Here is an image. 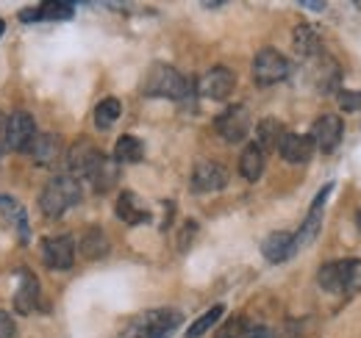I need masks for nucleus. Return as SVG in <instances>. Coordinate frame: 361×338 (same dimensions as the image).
I'll list each match as a JSON object with an SVG mask.
<instances>
[{
  "mask_svg": "<svg viewBox=\"0 0 361 338\" xmlns=\"http://www.w3.org/2000/svg\"><path fill=\"white\" fill-rule=\"evenodd\" d=\"M339 283L342 294H361V261L359 258H345L339 261Z\"/></svg>",
  "mask_w": 361,
  "mask_h": 338,
  "instance_id": "obj_25",
  "label": "nucleus"
},
{
  "mask_svg": "<svg viewBox=\"0 0 361 338\" xmlns=\"http://www.w3.org/2000/svg\"><path fill=\"white\" fill-rule=\"evenodd\" d=\"M289 75V58L278 53L275 47H262L253 58V81L259 86H275L286 81Z\"/></svg>",
  "mask_w": 361,
  "mask_h": 338,
  "instance_id": "obj_4",
  "label": "nucleus"
},
{
  "mask_svg": "<svg viewBox=\"0 0 361 338\" xmlns=\"http://www.w3.org/2000/svg\"><path fill=\"white\" fill-rule=\"evenodd\" d=\"M195 236H197V222H183V227L178 230V250L180 253H186V250L192 247Z\"/></svg>",
  "mask_w": 361,
  "mask_h": 338,
  "instance_id": "obj_31",
  "label": "nucleus"
},
{
  "mask_svg": "<svg viewBox=\"0 0 361 338\" xmlns=\"http://www.w3.org/2000/svg\"><path fill=\"white\" fill-rule=\"evenodd\" d=\"M262 253L270 263H283L289 258H295V233L289 230H275L262 242Z\"/></svg>",
  "mask_w": 361,
  "mask_h": 338,
  "instance_id": "obj_15",
  "label": "nucleus"
},
{
  "mask_svg": "<svg viewBox=\"0 0 361 338\" xmlns=\"http://www.w3.org/2000/svg\"><path fill=\"white\" fill-rule=\"evenodd\" d=\"M195 86H197V94L206 100H226L236 86V75L228 67H212Z\"/></svg>",
  "mask_w": 361,
  "mask_h": 338,
  "instance_id": "obj_12",
  "label": "nucleus"
},
{
  "mask_svg": "<svg viewBox=\"0 0 361 338\" xmlns=\"http://www.w3.org/2000/svg\"><path fill=\"white\" fill-rule=\"evenodd\" d=\"M336 100H339V108L342 111H359L361 108V89H339L336 92Z\"/></svg>",
  "mask_w": 361,
  "mask_h": 338,
  "instance_id": "obj_30",
  "label": "nucleus"
},
{
  "mask_svg": "<svg viewBox=\"0 0 361 338\" xmlns=\"http://www.w3.org/2000/svg\"><path fill=\"white\" fill-rule=\"evenodd\" d=\"M239 175L245 180H250V183H256L264 175V153L256 147V142L242 150V156H239Z\"/></svg>",
  "mask_w": 361,
  "mask_h": 338,
  "instance_id": "obj_23",
  "label": "nucleus"
},
{
  "mask_svg": "<svg viewBox=\"0 0 361 338\" xmlns=\"http://www.w3.org/2000/svg\"><path fill=\"white\" fill-rule=\"evenodd\" d=\"M17 336V327L11 322V316L6 311H0V338H14Z\"/></svg>",
  "mask_w": 361,
  "mask_h": 338,
  "instance_id": "obj_32",
  "label": "nucleus"
},
{
  "mask_svg": "<svg viewBox=\"0 0 361 338\" xmlns=\"http://www.w3.org/2000/svg\"><path fill=\"white\" fill-rule=\"evenodd\" d=\"M250 125H253V120H250V111L245 108V106H239V103H233V106H228L223 114H217V120H214V130L231 142V144H239V142H245L247 139V133H250Z\"/></svg>",
  "mask_w": 361,
  "mask_h": 338,
  "instance_id": "obj_5",
  "label": "nucleus"
},
{
  "mask_svg": "<svg viewBox=\"0 0 361 338\" xmlns=\"http://www.w3.org/2000/svg\"><path fill=\"white\" fill-rule=\"evenodd\" d=\"M300 6L309 11H325V3H319V0H300Z\"/></svg>",
  "mask_w": 361,
  "mask_h": 338,
  "instance_id": "obj_35",
  "label": "nucleus"
},
{
  "mask_svg": "<svg viewBox=\"0 0 361 338\" xmlns=\"http://www.w3.org/2000/svg\"><path fill=\"white\" fill-rule=\"evenodd\" d=\"M331 192H334V183H325V186L317 192V197H314V203H312V208H309L306 222H303L300 230L295 233V253H300L306 244H312V242L317 239V233H319V227H322V208H325Z\"/></svg>",
  "mask_w": 361,
  "mask_h": 338,
  "instance_id": "obj_8",
  "label": "nucleus"
},
{
  "mask_svg": "<svg viewBox=\"0 0 361 338\" xmlns=\"http://www.w3.org/2000/svg\"><path fill=\"white\" fill-rule=\"evenodd\" d=\"M100 161H103V153L94 147V142H90V139H78L67 153V164L73 169V177L78 175V177L90 180L92 172L100 167Z\"/></svg>",
  "mask_w": 361,
  "mask_h": 338,
  "instance_id": "obj_11",
  "label": "nucleus"
},
{
  "mask_svg": "<svg viewBox=\"0 0 361 338\" xmlns=\"http://www.w3.org/2000/svg\"><path fill=\"white\" fill-rule=\"evenodd\" d=\"M3 31H6V23H3V20H0V37H3Z\"/></svg>",
  "mask_w": 361,
  "mask_h": 338,
  "instance_id": "obj_37",
  "label": "nucleus"
},
{
  "mask_svg": "<svg viewBox=\"0 0 361 338\" xmlns=\"http://www.w3.org/2000/svg\"><path fill=\"white\" fill-rule=\"evenodd\" d=\"M37 308H39V280H37V275L23 272L20 289L14 294V311L23 316H31Z\"/></svg>",
  "mask_w": 361,
  "mask_h": 338,
  "instance_id": "obj_16",
  "label": "nucleus"
},
{
  "mask_svg": "<svg viewBox=\"0 0 361 338\" xmlns=\"http://www.w3.org/2000/svg\"><path fill=\"white\" fill-rule=\"evenodd\" d=\"M356 225H359V230H361V211L356 213Z\"/></svg>",
  "mask_w": 361,
  "mask_h": 338,
  "instance_id": "obj_36",
  "label": "nucleus"
},
{
  "mask_svg": "<svg viewBox=\"0 0 361 338\" xmlns=\"http://www.w3.org/2000/svg\"><path fill=\"white\" fill-rule=\"evenodd\" d=\"M292 44H295V53L303 56V58H317L319 50H322V39H319V31L309 23H300L295 31H292Z\"/></svg>",
  "mask_w": 361,
  "mask_h": 338,
  "instance_id": "obj_19",
  "label": "nucleus"
},
{
  "mask_svg": "<svg viewBox=\"0 0 361 338\" xmlns=\"http://www.w3.org/2000/svg\"><path fill=\"white\" fill-rule=\"evenodd\" d=\"M145 158V144L142 139H136L131 133L120 136L117 144H114V161L117 164H139Z\"/></svg>",
  "mask_w": 361,
  "mask_h": 338,
  "instance_id": "obj_24",
  "label": "nucleus"
},
{
  "mask_svg": "<svg viewBox=\"0 0 361 338\" xmlns=\"http://www.w3.org/2000/svg\"><path fill=\"white\" fill-rule=\"evenodd\" d=\"M183 325V316L176 308H156L134 316L120 338H170Z\"/></svg>",
  "mask_w": 361,
  "mask_h": 338,
  "instance_id": "obj_2",
  "label": "nucleus"
},
{
  "mask_svg": "<svg viewBox=\"0 0 361 338\" xmlns=\"http://www.w3.org/2000/svg\"><path fill=\"white\" fill-rule=\"evenodd\" d=\"M78 250L84 258H90V261H100V258H106L109 255V236L103 233V227H97V225H92L84 230V236H81V244H78Z\"/></svg>",
  "mask_w": 361,
  "mask_h": 338,
  "instance_id": "obj_21",
  "label": "nucleus"
},
{
  "mask_svg": "<svg viewBox=\"0 0 361 338\" xmlns=\"http://www.w3.org/2000/svg\"><path fill=\"white\" fill-rule=\"evenodd\" d=\"M39 11H42V20H70L75 14V6L73 3H42Z\"/></svg>",
  "mask_w": 361,
  "mask_h": 338,
  "instance_id": "obj_29",
  "label": "nucleus"
},
{
  "mask_svg": "<svg viewBox=\"0 0 361 338\" xmlns=\"http://www.w3.org/2000/svg\"><path fill=\"white\" fill-rule=\"evenodd\" d=\"M217 338H272L264 325H253L247 316H231L220 327Z\"/></svg>",
  "mask_w": 361,
  "mask_h": 338,
  "instance_id": "obj_18",
  "label": "nucleus"
},
{
  "mask_svg": "<svg viewBox=\"0 0 361 338\" xmlns=\"http://www.w3.org/2000/svg\"><path fill=\"white\" fill-rule=\"evenodd\" d=\"M223 313H226V308H223V305L209 308L197 322H192V325H189V330L183 333V338H203L212 327H214V325H217V322H220V319H223Z\"/></svg>",
  "mask_w": 361,
  "mask_h": 338,
  "instance_id": "obj_28",
  "label": "nucleus"
},
{
  "mask_svg": "<svg viewBox=\"0 0 361 338\" xmlns=\"http://www.w3.org/2000/svg\"><path fill=\"white\" fill-rule=\"evenodd\" d=\"M37 142V123L28 111H14L8 117V150L14 153H31Z\"/></svg>",
  "mask_w": 361,
  "mask_h": 338,
  "instance_id": "obj_9",
  "label": "nucleus"
},
{
  "mask_svg": "<svg viewBox=\"0 0 361 338\" xmlns=\"http://www.w3.org/2000/svg\"><path fill=\"white\" fill-rule=\"evenodd\" d=\"M34 164L42 169H53L64 156V139L59 133H37V142L31 147Z\"/></svg>",
  "mask_w": 361,
  "mask_h": 338,
  "instance_id": "obj_13",
  "label": "nucleus"
},
{
  "mask_svg": "<svg viewBox=\"0 0 361 338\" xmlns=\"http://www.w3.org/2000/svg\"><path fill=\"white\" fill-rule=\"evenodd\" d=\"M42 261H45L47 269H53V272L70 269L75 263V239L70 233L45 239V244H42Z\"/></svg>",
  "mask_w": 361,
  "mask_h": 338,
  "instance_id": "obj_7",
  "label": "nucleus"
},
{
  "mask_svg": "<svg viewBox=\"0 0 361 338\" xmlns=\"http://www.w3.org/2000/svg\"><path fill=\"white\" fill-rule=\"evenodd\" d=\"M286 136V127L281 120H275V117H267V120H262L259 125H256V147L262 150V153H270V150H278V144H281V139Z\"/></svg>",
  "mask_w": 361,
  "mask_h": 338,
  "instance_id": "obj_20",
  "label": "nucleus"
},
{
  "mask_svg": "<svg viewBox=\"0 0 361 338\" xmlns=\"http://www.w3.org/2000/svg\"><path fill=\"white\" fill-rule=\"evenodd\" d=\"M319 58V67L314 73L317 89L322 94H331V92H339V81H342V73H339V64L328 56H317Z\"/></svg>",
  "mask_w": 361,
  "mask_h": 338,
  "instance_id": "obj_22",
  "label": "nucleus"
},
{
  "mask_svg": "<svg viewBox=\"0 0 361 338\" xmlns=\"http://www.w3.org/2000/svg\"><path fill=\"white\" fill-rule=\"evenodd\" d=\"M39 20H42L39 6H34V8H23V11H20V23H39Z\"/></svg>",
  "mask_w": 361,
  "mask_h": 338,
  "instance_id": "obj_34",
  "label": "nucleus"
},
{
  "mask_svg": "<svg viewBox=\"0 0 361 338\" xmlns=\"http://www.w3.org/2000/svg\"><path fill=\"white\" fill-rule=\"evenodd\" d=\"M90 180L100 194H103V192H109V189H114V186H117V180H120V164H117L114 158H106V156H103L100 167L92 172Z\"/></svg>",
  "mask_w": 361,
  "mask_h": 338,
  "instance_id": "obj_26",
  "label": "nucleus"
},
{
  "mask_svg": "<svg viewBox=\"0 0 361 338\" xmlns=\"http://www.w3.org/2000/svg\"><path fill=\"white\" fill-rule=\"evenodd\" d=\"M309 136H312L317 150H322L325 156H331L339 147L342 136H345V125H342V120L336 114H322V117H317V123L312 125Z\"/></svg>",
  "mask_w": 361,
  "mask_h": 338,
  "instance_id": "obj_10",
  "label": "nucleus"
},
{
  "mask_svg": "<svg viewBox=\"0 0 361 338\" xmlns=\"http://www.w3.org/2000/svg\"><path fill=\"white\" fill-rule=\"evenodd\" d=\"M8 150V114L0 111V156Z\"/></svg>",
  "mask_w": 361,
  "mask_h": 338,
  "instance_id": "obj_33",
  "label": "nucleus"
},
{
  "mask_svg": "<svg viewBox=\"0 0 361 338\" xmlns=\"http://www.w3.org/2000/svg\"><path fill=\"white\" fill-rule=\"evenodd\" d=\"M120 114H123V103L117 97H103L94 106V125L100 127V130H109L120 120Z\"/></svg>",
  "mask_w": 361,
  "mask_h": 338,
  "instance_id": "obj_27",
  "label": "nucleus"
},
{
  "mask_svg": "<svg viewBox=\"0 0 361 338\" xmlns=\"http://www.w3.org/2000/svg\"><path fill=\"white\" fill-rule=\"evenodd\" d=\"M114 211H117V216H120L126 225H147V222H150V211L142 206V200L136 197L134 192H128V189L120 192Z\"/></svg>",
  "mask_w": 361,
  "mask_h": 338,
  "instance_id": "obj_17",
  "label": "nucleus"
},
{
  "mask_svg": "<svg viewBox=\"0 0 361 338\" xmlns=\"http://www.w3.org/2000/svg\"><path fill=\"white\" fill-rule=\"evenodd\" d=\"M81 203V183L73 175H56L50 177L39 194V208L47 219H59L64 211H70L73 206Z\"/></svg>",
  "mask_w": 361,
  "mask_h": 338,
  "instance_id": "obj_3",
  "label": "nucleus"
},
{
  "mask_svg": "<svg viewBox=\"0 0 361 338\" xmlns=\"http://www.w3.org/2000/svg\"><path fill=\"white\" fill-rule=\"evenodd\" d=\"M278 153L286 164H309L314 156V142L312 136H303V133H286L278 144Z\"/></svg>",
  "mask_w": 361,
  "mask_h": 338,
  "instance_id": "obj_14",
  "label": "nucleus"
},
{
  "mask_svg": "<svg viewBox=\"0 0 361 338\" xmlns=\"http://www.w3.org/2000/svg\"><path fill=\"white\" fill-rule=\"evenodd\" d=\"M195 92H197L195 81L183 78L170 64H153L142 78V94L147 97H164V100L183 103V100H192Z\"/></svg>",
  "mask_w": 361,
  "mask_h": 338,
  "instance_id": "obj_1",
  "label": "nucleus"
},
{
  "mask_svg": "<svg viewBox=\"0 0 361 338\" xmlns=\"http://www.w3.org/2000/svg\"><path fill=\"white\" fill-rule=\"evenodd\" d=\"M195 194H212L228 186V169L220 161H197L192 169V180H189Z\"/></svg>",
  "mask_w": 361,
  "mask_h": 338,
  "instance_id": "obj_6",
  "label": "nucleus"
}]
</instances>
